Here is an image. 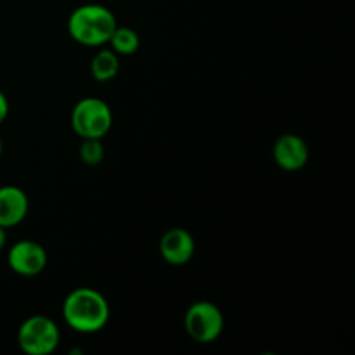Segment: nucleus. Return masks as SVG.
<instances>
[{
  "label": "nucleus",
  "instance_id": "6e6552de",
  "mask_svg": "<svg viewBox=\"0 0 355 355\" xmlns=\"http://www.w3.org/2000/svg\"><path fill=\"white\" fill-rule=\"evenodd\" d=\"M274 159L286 172H297L307 165L309 148L302 137L295 134H283L272 148Z\"/></svg>",
  "mask_w": 355,
  "mask_h": 355
},
{
  "label": "nucleus",
  "instance_id": "4468645a",
  "mask_svg": "<svg viewBox=\"0 0 355 355\" xmlns=\"http://www.w3.org/2000/svg\"><path fill=\"white\" fill-rule=\"evenodd\" d=\"M7 245V229L0 225V250L6 248Z\"/></svg>",
  "mask_w": 355,
  "mask_h": 355
},
{
  "label": "nucleus",
  "instance_id": "f03ea898",
  "mask_svg": "<svg viewBox=\"0 0 355 355\" xmlns=\"http://www.w3.org/2000/svg\"><path fill=\"white\" fill-rule=\"evenodd\" d=\"M116 26L114 14L99 3H85L76 7L68 19L69 37L87 47H101L107 44Z\"/></svg>",
  "mask_w": 355,
  "mask_h": 355
},
{
  "label": "nucleus",
  "instance_id": "423d86ee",
  "mask_svg": "<svg viewBox=\"0 0 355 355\" xmlns=\"http://www.w3.org/2000/svg\"><path fill=\"white\" fill-rule=\"evenodd\" d=\"M7 263L17 276H38L47 266V252L40 243L23 239V241H17L10 246Z\"/></svg>",
  "mask_w": 355,
  "mask_h": 355
},
{
  "label": "nucleus",
  "instance_id": "2eb2a0df",
  "mask_svg": "<svg viewBox=\"0 0 355 355\" xmlns=\"http://www.w3.org/2000/svg\"><path fill=\"white\" fill-rule=\"evenodd\" d=\"M0 155H2V139H0Z\"/></svg>",
  "mask_w": 355,
  "mask_h": 355
},
{
  "label": "nucleus",
  "instance_id": "9d476101",
  "mask_svg": "<svg viewBox=\"0 0 355 355\" xmlns=\"http://www.w3.org/2000/svg\"><path fill=\"white\" fill-rule=\"evenodd\" d=\"M120 71V55L111 49L99 51L90 62V73L97 82H110Z\"/></svg>",
  "mask_w": 355,
  "mask_h": 355
},
{
  "label": "nucleus",
  "instance_id": "0eeeda50",
  "mask_svg": "<svg viewBox=\"0 0 355 355\" xmlns=\"http://www.w3.org/2000/svg\"><path fill=\"white\" fill-rule=\"evenodd\" d=\"M194 238L186 229H168L159 239V253L170 266H184L189 262L194 255Z\"/></svg>",
  "mask_w": 355,
  "mask_h": 355
},
{
  "label": "nucleus",
  "instance_id": "39448f33",
  "mask_svg": "<svg viewBox=\"0 0 355 355\" xmlns=\"http://www.w3.org/2000/svg\"><path fill=\"white\" fill-rule=\"evenodd\" d=\"M184 328L194 342L211 343L224 331V315L211 302H194L184 315Z\"/></svg>",
  "mask_w": 355,
  "mask_h": 355
},
{
  "label": "nucleus",
  "instance_id": "1a4fd4ad",
  "mask_svg": "<svg viewBox=\"0 0 355 355\" xmlns=\"http://www.w3.org/2000/svg\"><path fill=\"white\" fill-rule=\"evenodd\" d=\"M28 196L21 187H0V225L6 229L21 224L28 214Z\"/></svg>",
  "mask_w": 355,
  "mask_h": 355
},
{
  "label": "nucleus",
  "instance_id": "f257e3e1",
  "mask_svg": "<svg viewBox=\"0 0 355 355\" xmlns=\"http://www.w3.org/2000/svg\"><path fill=\"white\" fill-rule=\"evenodd\" d=\"M110 304L92 288H76L62 304V318L73 331L90 335L106 328L110 321Z\"/></svg>",
  "mask_w": 355,
  "mask_h": 355
},
{
  "label": "nucleus",
  "instance_id": "9b49d317",
  "mask_svg": "<svg viewBox=\"0 0 355 355\" xmlns=\"http://www.w3.org/2000/svg\"><path fill=\"white\" fill-rule=\"evenodd\" d=\"M107 44L111 45V51L116 52L118 55H132L139 51V35L128 26H116L111 33Z\"/></svg>",
  "mask_w": 355,
  "mask_h": 355
},
{
  "label": "nucleus",
  "instance_id": "ddd939ff",
  "mask_svg": "<svg viewBox=\"0 0 355 355\" xmlns=\"http://www.w3.org/2000/svg\"><path fill=\"white\" fill-rule=\"evenodd\" d=\"M7 114H9V101H7L6 94L0 92V123H3Z\"/></svg>",
  "mask_w": 355,
  "mask_h": 355
},
{
  "label": "nucleus",
  "instance_id": "20e7f679",
  "mask_svg": "<svg viewBox=\"0 0 355 355\" xmlns=\"http://www.w3.org/2000/svg\"><path fill=\"white\" fill-rule=\"evenodd\" d=\"M59 338L58 324L47 315H31L17 329V345L28 355H51Z\"/></svg>",
  "mask_w": 355,
  "mask_h": 355
},
{
  "label": "nucleus",
  "instance_id": "7ed1b4c3",
  "mask_svg": "<svg viewBox=\"0 0 355 355\" xmlns=\"http://www.w3.org/2000/svg\"><path fill=\"white\" fill-rule=\"evenodd\" d=\"M113 125V113L99 97L78 101L71 111V127L82 139H103Z\"/></svg>",
  "mask_w": 355,
  "mask_h": 355
},
{
  "label": "nucleus",
  "instance_id": "f8f14e48",
  "mask_svg": "<svg viewBox=\"0 0 355 355\" xmlns=\"http://www.w3.org/2000/svg\"><path fill=\"white\" fill-rule=\"evenodd\" d=\"M80 158L85 165H99L104 159L103 139H82L80 146Z\"/></svg>",
  "mask_w": 355,
  "mask_h": 355
}]
</instances>
